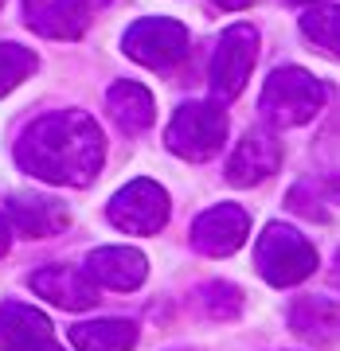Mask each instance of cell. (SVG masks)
I'll return each instance as SVG.
<instances>
[{"instance_id": "obj_19", "label": "cell", "mask_w": 340, "mask_h": 351, "mask_svg": "<svg viewBox=\"0 0 340 351\" xmlns=\"http://www.w3.org/2000/svg\"><path fill=\"white\" fill-rule=\"evenodd\" d=\"M36 51L20 47V43H0V98L4 94H12L20 82H27V78L36 75Z\"/></svg>"}, {"instance_id": "obj_9", "label": "cell", "mask_w": 340, "mask_h": 351, "mask_svg": "<svg viewBox=\"0 0 340 351\" xmlns=\"http://www.w3.org/2000/svg\"><path fill=\"white\" fill-rule=\"evenodd\" d=\"M282 164V145L270 129H247L242 141L235 145L231 160H227V180L235 188H254L277 172Z\"/></svg>"}, {"instance_id": "obj_3", "label": "cell", "mask_w": 340, "mask_h": 351, "mask_svg": "<svg viewBox=\"0 0 340 351\" xmlns=\"http://www.w3.org/2000/svg\"><path fill=\"white\" fill-rule=\"evenodd\" d=\"M254 265L258 274L270 281V285L286 289V285H297L317 269V250L313 242L297 234L293 226L286 223H270L258 234V246H254Z\"/></svg>"}, {"instance_id": "obj_18", "label": "cell", "mask_w": 340, "mask_h": 351, "mask_svg": "<svg viewBox=\"0 0 340 351\" xmlns=\"http://www.w3.org/2000/svg\"><path fill=\"white\" fill-rule=\"evenodd\" d=\"M302 32L313 39L325 55L340 59V8L337 4H313V8L302 16Z\"/></svg>"}, {"instance_id": "obj_11", "label": "cell", "mask_w": 340, "mask_h": 351, "mask_svg": "<svg viewBox=\"0 0 340 351\" xmlns=\"http://www.w3.org/2000/svg\"><path fill=\"white\" fill-rule=\"evenodd\" d=\"M87 0H24V20L27 27L43 39H78L90 27Z\"/></svg>"}, {"instance_id": "obj_21", "label": "cell", "mask_w": 340, "mask_h": 351, "mask_svg": "<svg viewBox=\"0 0 340 351\" xmlns=\"http://www.w3.org/2000/svg\"><path fill=\"white\" fill-rule=\"evenodd\" d=\"M8 246H12V223H8V215H0V258L8 254Z\"/></svg>"}, {"instance_id": "obj_26", "label": "cell", "mask_w": 340, "mask_h": 351, "mask_svg": "<svg viewBox=\"0 0 340 351\" xmlns=\"http://www.w3.org/2000/svg\"><path fill=\"white\" fill-rule=\"evenodd\" d=\"M337 262H340V254H337Z\"/></svg>"}, {"instance_id": "obj_7", "label": "cell", "mask_w": 340, "mask_h": 351, "mask_svg": "<svg viewBox=\"0 0 340 351\" xmlns=\"http://www.w3.org/2000/svg\"><path fill=\"white\" fill-rule=\"evenodd\" d=\"M106 215L126 234H157L168 223V191L157 180H129L110 199Z\"/></svg>"}, {"instance_id": "obj_24", "label": "cell", "mask_w": 340, "mask_h": 351, "mask_svg": "<svg viewBox=\"0 0 340 351\" xmlns=\"http://www.w3.org/2000/svg\"><path fill=\"white\" fill-rule=\"evenodd\" d=\"M39 351H63V348H59V343H55V339H51L47 348H39Z\"/></svg>"}, {"instance_id": "obj_17", "label": "cell", "mask_w": 340, "mask_h": 351, "mask_svg": "<svg viewBox=\"0 0 340 351\" xmlns=\"http://www.w3.org/2000/svg\"><path fill=\"white\" fill-rule=\"evenodd\" d=\"M290 324L297 336L328 343V339L340 336V304L328 301V297H302L290 308Z\"/></svg>"}, {"instance_id": "obj_5", "label": "cell", "mask_w": 340, "mask_h": 351, "mask_svg": "<svg viewBox=\"0 0 340 351\" xmlns=\"http://www.w3.org/2000/svg\"><path fill=\"white\" fill-rule=\"evenodd\" d=\"M258 59V32L251 24H231L215 43L212 55V94L215 101H235Z\"/></svg>"}, {"instance_id": "obj_15", "label": "cell", "mask_w": 340, "mask_h": 351, "mask_svg": "<svg viewBox=\"0 0 340 351\" xmlns=\"http://www.w3.org/2000/svg\"><path fill=\"white\" fill-rule=\"evenodd\" d=\"M106 106H110V117L126 133H145L152 125V117H157L152 94L141 82H113L110 94H106Z\"/></svg>"}, {"instance_id": "obj_25", "label": "cell", "mask_w": 340, "mask_h": 351, "mask_svg": "<svg viewBox=\"0 0 340 351\" xmlns=\"http://www.w3.org/2000/svg\"><path fill=\"white\" fill-rule=\"evenodd\" d=\"M290 4H321V0H290Z\"/></svg>"}, {"instance_id": "obj_27", "label": "cell", "mask_w": 340, "mask_h": 351, "mask_svg": "<svg viewBox=\"0 0 340 351\" xmlns=\"http://www.w3.org/2000/svg\"><path fill=\"white\" fill-rule=\"evenodd\" d=\"M0 4H4V0H0Z\"/></svg>"}, {"instance_id": "obj_22", "label": "cell", "mask_w": 340, "mask_h": 351, "mask_svg": "<svg viewBox=\"0 0 340 351\" xmlns=\"http://www.w3.org/2000/svg\"><path fill=\"white\" fill-rule=\"evenodd\" d=\"M219 8H227V12H239V8H247V4H254V0H215Z\"/></svg>"}, {"instance_id": "obj_10", "label": "cell", "mask_w": 340, "mask_h": 351, "mask_svg": "<svg viewBox=\"0 0 340 351\" xmlns=\"http://www.w3.org/2000/svg\"><path fill=\"white\" fill-rule=\"evenodd\" d=\"M32 289L39 297H47L51 304H59L67 313H87L98 304V285L87 269H75V265H47L32 274Z\"/></svg>"}, {"instance_id": "obj_6", "label": "cell", "mask_w": 340, "mask_h": 351, "mask_svg": "<svg viewBox=\"0 0 340 351\" xmlns=\"http://www.w3.org/2000/svg\"><path fill=\"white\" fill-rule=\"evenodd\" d=\"M122 51L133 63L152 66V71L177 66L188 55V27L177 24V20H164V16H149V20H137V24L126 27Z\"/></svg>"}, {"instance_id": "obj_23", "label": "cell", "mask_w": 340, "mask_h": 351, "mask_svg": "<svg viewBox=\"0 0 340 351\" xmlns=\"http://www.w3.org/2000/svg\"><path fill=\"white\" fill-rule=\"evenodd\" d=\"M90 8H94V12H98V8H106V4H110V0H87Z\"/></svg>"}, {"instance_id": "obj_8", "label": "cell", "mask_w": 340, "mask_h": 351, "mask_svg": "<svg viewBox=\"0 0 340 351\" xmlns=\"http://www.w3.org/2000/svg\"><path fill=\"white\" fill-rule=\"evenodd\" d=\"M251 234V215L242 211L239 203H219L192 223V246L207 258H227L235 254Z\"/></svg>"}, {"instance_id": "obj_13", "label": "cell", "mask_w": 340, "mask_h": 351, "mask_svg": "<svg viewBox=\"0 0 340 351\" xmlns=\"http://www.w3.org/2000/svg\"><path fill=\"white\" fill-rule=\"evenodd\" d=\"M8 223L24 239H51V234L67 230L71 215L59 199H47V195H12L8 199Z\"/></svg>"}, {"instance_id": "obj_2", "label": "cell", "mask_w": 340, "mask_h": 351, "mask_svg": "<svg viewBox=\"0 0 340 351\" xmlns=\"http://www.w3.org/2000/svg\"><path fill=\"white\" fill-rule=\"evenodd\" d=\"M325 101H328L325 82L313 78L309 71H302V66H277L262 86V113L277 129L313 121L317 113L325 110Z\"/></svg>"}, {"instance_id": "obj_20", "label": "cell", "mask_w": 340, "mask_h": 351, "mask_svg": "<svg viewBox=\"0 0 340 351\" xmlns=\"http://www.w3.org/2000/svg\"><path fill=\"white\" fill-rule=\"evenodd\" d=\"M200 304L212 320H235L242 313V289L231 281H212L200 289Z\"/></svg>"}, {"instance_id": "obj_4", "label": "cell", "mask_w": 340, "mask_h": 351, "mask_svg": "<svg viewBox=\"0 0 340 351\" xmlns=\"http://www.w3.org/2000/svg\"><path fill=\"white\" fill-rule=\"evenodd\" d=\"M227 141V113L215 101H184L164 133V145L184 160H212Z\"/></svg>"}, {"instance_id": "obj_14", "label": "cell", "mask_w": 340, "mask_h": 351, "mask_svg": "<svg viewBox=\"0 0 340 351\" xmlns=\"http://www.w3.org/2000/svg\"><path fill=\"white\" fill-rule=\"evenodd\" d=\"M51 320L32 304H0V351H39L51 343Z\"/></svg>"}, {"instance_id": "obj_1", "label": "cell", "mask_w": 340, "mask_h": 351, "mask_svg": "<svg viewBox=\"0 0 340 351\" xmlns=\"http://www.w3.org/2000/svg\"><path fill=\"white\" fill-rule=\"evenodd\" d=\"M106 137L98 121L82 110L43 113L16 141V164L36 180L59 188H87L102 172Z\"/></svg>"}, {"instance_id": "obj_16", "label": "cell", "mask_w": 340, "mask_h": 351, "mask_svg": "<svg viewBox=\"0 0 340 351\" xmlns=\"http://www.w3.org/2000/svg\"><path fill=\"white\" fill-rule=\"evenodd\" d=\"M75 351H133L137 348V324L133 320H87L71 328Z\"/></svg>"}, {"instance_id": "obj_12", "label": "cell", "mask_w": 340, "mask_h": 351, "mask_svg": "<svg viewBox=\"0 0 340 351\" xmlns=\"http://www.w3.org/2000/svg\"><path fill=\"white\" fill-rule=\"evenodd\" d=\"M87 274L94 277V285H102V289L129 293V289H137L141 281L149 277V262H145V254L133 250V246H98V250L87 258Z\"/></svg>"}]
</instances>
